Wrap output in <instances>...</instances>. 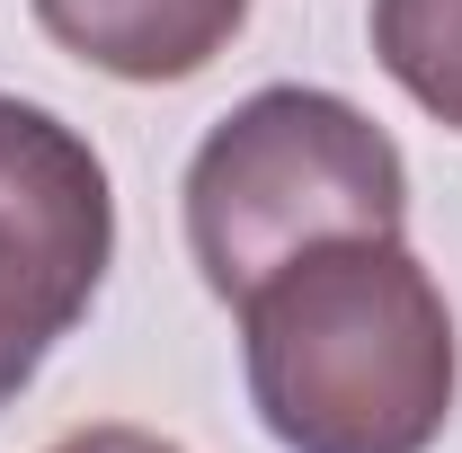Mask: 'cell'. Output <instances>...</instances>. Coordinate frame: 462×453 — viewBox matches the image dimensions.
I'll use <instances>...</instances> for the list:
<instances>
[{"mask_svg": "<svg viewBox=\"0 0 462 453\" xmlns=\"http://www.w3.org/2000/svg\"><path fill=\"white\" fill-rule=\"evenodd\" d=\"M36 27L107 80H196L249 27V0H36Z\"/></svg>", "mask_w": 462, "mask_h": 453, "instance_id": "4", "label": "cell"}, {"mask_svg": "<svg viewBox=\"0 0 462 453\" xmlns=\"http://www.w3.org/2000/svg\"><path fill=\"white\" fill-rule=\"evenodd\" d=\"M116 258V196L89 134L0 89V409L45 374Z\"/></svg>", "mask_w": 462, "mask_h": 453, "instance_id": "3", "label": "cell"}, {"mask_svg": "<svg viewBox=\"0 0 462 453\" xmlns=\"http://www.w3.org/2000/svg\"><path fill=\"white\" fill-rule=\"evenodd\" d=\"M45 453H187V445L152 436V427H125V418H107V427H80V436H62V445H45Z\"/></svg>", "mask_w": 462, "mask_h": 453, "instance_id": "6", "label": "cell"}, {"mask_svg": "<svg viewBox=\"0 0 462 453\" xmlns=\"http://www.w3.org/2000/svg\"><path fill=\"white\" fill-rule=\"evenodd\" d=\"M374 62L462 134V0H374Z\"/></svg>", "mask_w": 462, "mask_h": 453, "instance_id": "5", "label": "cell"}, {"mask_svg": "<svg viewBox=\"0 0 462 453\" xmlns=\"http://www.w3.org/2000/svg\"><path fill=\"white\" fill-rule=\"evenodd\" d=\"M187 249L205 284L240 302L258 276H276L293 249L346 240V231L409 223V161L374 116L338 89L276 80L196 143L187 161Z\"/></svg>", "mask_w": 462, "mask_h": 453, "instance_id": "2", "label": "cell"}, {"mask_svg": "<svg viewBox=\"0 0 462 453\" xmlns=\"http://www.w3.org/2000/svg\"><path fill=\"white\" fill-rule=\"evenodd\" d=\"M240 374L285 453H427L454 418L462 347L401 231H346L240 293Z\"/></svg>", "mask_w": 462, "mask_h": 453, "instance_id": "1", "label": "cell"}]
</instances>
